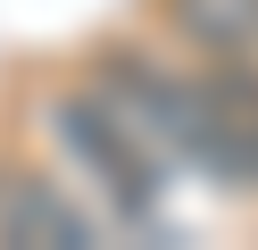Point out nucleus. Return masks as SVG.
I'll list each match as a JSON object with an SVG mask.
<instances>
[{"label":"nucleus","instance_id":"obj_2","mask_svg":"<svg viewBox=\"0 0 258 250\" xmlns=\"http://www.w3.org/2000/svg\"><path fill=\"white\" fill-rule=\"evenodd\" d=\"M0 242L17 250H92L100 225L34 167H0Z\"/></svg>","mask_w":258,"mask_h":250},{"label":"nucleus","instance_id":"obj_4","mask_svg":"<svg viewBox=\"0 0 258 250\" xmlns=\"http://www.w3.org/2000/svg\"><path fill=\"white\" fill-rule=\"evenodd\" d=\"M225 117H233V150H241V192H258V59H208Z\"/></svg>","mask_w":258,"mask_h":250},{"label":"nucleus","instance_id":"obj_3","mask_svg":"<svg viewBox=\"0 0 258 250\" xmlns=\"http://www.w3.org/2000/svg\"><path fill=\"white\" fill-rule=\"evenodd\" d=\"M200 59H258V0H158Z\"/></svg>","mask_w":258,"mask_h":250},{"label":"nucleus","instance_id":"obj_1","mask_svg":"<svg viewBox=\"0 0 258 250\" xmlns=\"http://www.w3.org/2000/svg\"><path fill=\"white\" fill-rule=\"evenodd\" d=\"M42 125H50V142L67 150V167L108 200V217H117V225L158 233V200H167V175H158V167H167V159L142 142V125L100 92V83L58 92L50 109H42Z\"/></svg>","mask_w":258,"mask_h":250}]
</instances>
